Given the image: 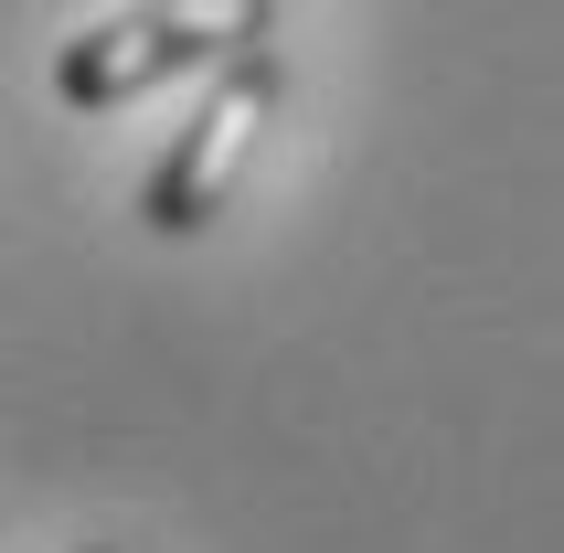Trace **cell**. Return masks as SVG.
I'll use <instances>...</instances> for the list:
<instances>
[{
  "label": "cell",
  "mask_w": 564,
  "mask_h": 553,
  "mask_svg": "<svg viewBox=\"0 0 564 553\" xmlns=\"http://www.w3.org/2000/svg\"><path fill=\"white\" fill-rule=\"evenodd\" d=\"M246 43H267V0H139L118 22H96L86 43H64L54 96L64 107H128V96H150L160 75L235 64Z\"/></svg>",
  "instance_id": "1"
},
{
  "label": "cell",
  "mask_w": 564,
  "mask_h": 553,
  "mask_svg": "<svg viewBox=\"0 0 564 553\" xmlns=\"http://www.w3.org/2000/svg\"><path fill=\"white\" fill-rule=\"evenodd\" d=\"M278 96H288L278 43H246L235 64H214V86H203L192 128L160 150L150 192H139V224H150V235H203V224L224 214L235 171L256 160V139H267V118H278Z\"/></svg>",
  "instance_id": "2"
}]
</instances>
